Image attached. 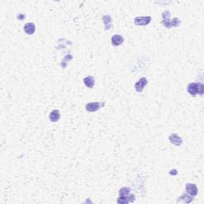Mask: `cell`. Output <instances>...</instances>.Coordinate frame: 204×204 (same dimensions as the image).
Masks as SVG:
<instances>
[{
	"label": "cell",
	"mask_w": 204,
	"mask_h": 204,
	"mask_svg": "<svg viewBox=\"0 0 204 204\" xmlns=\"http://www.w3.org/2000/svg\"><path fill=\"white\" fill-rule=\"evenodd\" d=\"M187 89L189 94L193 96H195L197 94L202 96L204 93V86L202 83H191L187 85Z\"/></svg>",
	"instance_id": "cell-2"
},
{
	"label": "cell",
	"mask_w": 204,
	"mask_h": 204,
	"mask_svg": "<svg viewBox=\"0 0 204 204\" xmlns=\"http://www.w3.org/2000/svg\"><path fill=\"white\" fill-rule=\"evenodd\" d=\"M147 84H148V80H147V78H145V77H142V78H141L140 80H138V81H137V83H136L135 85L136 90L139 92H141Z\"/></svg>",
	"instance_id": "cell-5"
},
{
	"label": "cell",
	"mask_w": 204,
	"mask_h": 204,
	"mask_svg": "<svg viewBox=\"0 0 204 204\" xmlns=\"http://www.w3.org/2000/svg\"><path fill=\"white\" fill-rule=\"evenodd\" d=\"M134 201H135V195L132 194L129 197L120 196V198L117 199V202L119 204H127L130 202H134Z\"/></svg>",
	"instance_id": "cell-8"
},
{
	"label": "cell",
	"mask_w": 204,
	"mask_h": 204,
	"mask_svg": "<svg viewBox=\"0 0 204 204\" xmlns=\"http://www.w3.org/2000/svg\"><path fill=\"white\" fill-rule=\"evenodd\" d=\"M193 201V196L190 195V194H183L182 196L179 197V198H178L177 202H183L185 203H189Z\"/></svg>",
	"instance_id": "cell-14"
},
{
	"label": "cell",
	"mask_w": 204,
	"mask_h": 204,
	"mask_svg": "<svg viewBox=\"0 0 204 204\" xmlns=\"http://www.w3.org/2000/svg\"><path fill=\"white\" fill-rule=\"evenodd\" d=\"M152 21L151 16H138L134 18V23L137 26H147Z\"/></svg>",
	"instance_id": "cell-3"
},
{
	"label": "cell",
	"mask_w": 204,
	"mask_h": 204,
	"mask_svg": "<svg viewBox=\"0 0 204 204\" xmlns=\"http://www.w3.org/2000/svg\"><path fill=\"white\" fill-rule=\"evenodd\" d=\"M24 31L25 33L29 35H32L35 32V25L32 22H28L24 25Z\"/></svg>",
	"instance_id": "cell-9"
},
{
	"label": "cell",
	"mask_w": 204,
	"mask_h": 204,
	"mask_svg": "<svg viewBox=\"0 0 204 204\" xmlns=\"http://www.w3.org/2000/svg\"><path fill=\"white\" fill-rule=\"evenodd\" d=\"M112 44L113 46H119L120 45H121L124 43V39L121 35H116L112 37Z\"/></svg>",
	"instance_id": "cell-10"
},
{
	"label": "cell",
	"mask_w": 204,
	"mask_h": 204,
	"mask_svg": "<svg viewBox=\"0 0 204 204\" xmlns=\"http://www.w3.org/2000/svg\"><path fill=\"white\" fill-rule=\"evenodd\" d=\"M104 103H100V102H91V103H88L85 105V108L88 112H96L100 107L104 106Z\"/></svg>",
	"instance_id": "cell-4"
},
{
	"label": "cell",
	"mask_w": 204,
	"mask_h": 204,
	"mask_svg": "<svg viewBox=\"0 0 204 204\" xmlns=\"http://www.w3.org/2000/svg\"><path fill=\"white\" fill-rule=\"evenodd\" d=\"M102 20L104 22L105 31L111 29V27H112V18H111V17L109 15H104L102 17Z\"/></svg>",
	"instance_id": "cell-11"
},
{
	"label": "cell",
	"mask_w": 204,
	"mask_h": 204,
	"mask_svg": "<svg viewBox=\"0 0 204 204\" xmlns=\"http://www.w3.org/2000/svg\"><path fill=\"white\" fill-rule=\"evenodd\" d=\"M119 194L120 196L129 197L131 195V189L129 187H122L121 189H120Z\"/></svg>",
	"instance_id": "cell-15"
},
{
	"label": "cell",
	"mask_w": 204,
	"mask_h": 204,
	"mask_svg": "<svg viewBox=\"0 0 204 204\" xmlns=\"http://www.w3.org/2000/svg\"><path fill=\"white\" fill-rule=\"evenodd\" d=\"M60 117H61L60 112H59V111H58V110H57V109L54 110L53 112H50V116H49L50 120L52 122H57L58 120H59Z\"/></svg>",
	"instance_id": "cell-12"
},
{
	"label": "cell",
	"mask_w": 204,
	"mask_h": 204,
	"mask_svg": "<svg viewBox=\"0 0 204 204\" xmlns=\"http://www.w3.org/2000/svg\"><path fill=\"white\" fill-rule=\"evenodd\" d=\"M170 12L169 11H164L162 14L164 20L162 21L163 25L167 28H171V27H177L180 25L181 21L178 18H174L173 19H170Z\"/></svg>",
	"instance_id": "cell-1"
},
{
	"label": "cell",
	"mask_w": 204,
	"mask_h": 204,
	"mask_svg": "<svg viewBox=\"0 0 204 204\" xmlns=\"http://www.w3.org/2000/svg\"><path fill=\"white\" fill-rule=\"evenodd\" d=\"M169 141L171 142V144L172 145H175V146H180V145L183 144V140L180 137L177 135V134H175V133H173V134H171V136L169 137Z\"/></svg>",
	"instance_id": "cell-7"
},
{
	"label": "cell",
	"mask_w": 204,
	"mask_h": 204,
	"mask_svg": "<svg viewBox=\"0 0 204 204\" xmlns=\"http://www.w3.org/2000/svg\"><path fill=\"white\" fill-rule=\"evenodd\" d=\"M186 191L187 193L191 196H195L198 194V187H196V185L193 184V183H187L186 185Z\"/></svg>",
	"instance_id": "cell-6"
},
{
	"label": "cell",
	"mask_w": 204,
	"mask_h": 204,
	"mask_svg": "<svg viewBox=\"0 0 204 204\" xmlns=\"http://www.w3.org/2000/svg\"><path fill=\"white\" fill-rule=\"evenodd\" d=\"M83 81L85 83V86L89 88V89H92V87L94 86V83H95L94 78L92 77H91V76H89V77L84 78Z\"/></svg>",
	"instance_id": "cell-13"
}]
</instances>
